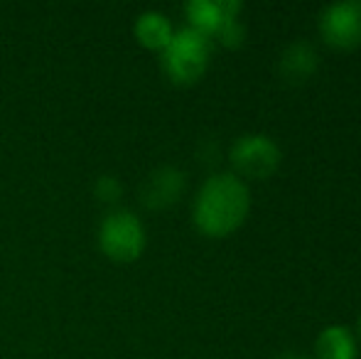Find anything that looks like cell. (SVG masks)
Segmentation results:
<instances>
[{
    "label": "cell",
    "mask_w": 361,
    "mask_h": 359,
    "mask_svg": "<svg viewBox=\"0 0 361 359\" xmlns=\"http://www.w3.org/2000/svg\"><path fill=\"white\" fill-rule=\"evenodd\" d=\"M357 330H359V337H361V315H359V322H357Z\"/></svg>",
    "instance_id": "obj_14"
},
{
    "label": "cell",
    "mask_w": 361,
    "mask_h": 359,
    "mask_svg": "<svg viewBox=\"0 0 361 359\" xmlns=\"http://www.w3.org/2000/svg\"><path fill=\"white\" fill-rule=\"evenodd\" d=\"M99 195L104 197V200H116V197L121 195V185L114 178H101V182H99Z\"/></svg>",
    "instance_id": "obj_12"
},
{
    "label": "cell",
    "mask_w": 361,
    "mask_h": 359,
    "mask_svg": "<svg viewBox=\"0 0 361 359\" xmlns=\"http://www.w3.org/2000/svg\"><path fill=\"white\" fill-rule=\"evenodd\" d=\"M212 59V37L195 28H182L162 49V67L175 84H195Z\"/></svg>",
    "instance_id": "obj_2"
},
{
    "label": "cell",
    "mask_w": 361,
    "mask_h": 359,
    "mask_svg": "<svg viewBox=\"0 0 361 359\" xmlns=\"http://www.w3.org/2000/svg\"><path fill=\"white\" fill-rule=\"evenodd\" d=\"M185 13L190 28L204 32L207 37H214L228 20L238 18L241 3L238 0H190L185 5Z\"/></svg>",
    "instance_id": "obj_6"
},
{
    "label": "cell",
    "mask_w": 361,
    "mask_h": 359,
    "mask_svg": "<svg viewBox=\"0 0 361 359\" xmlns=\"http://www.w3.org/2000/svg\"><path fill=\"white\" fill-rule=\"evenodd\" d=\"M359 345L347 325H327L314 340V359H357Z\"/></svg>",
    "instance_id": "obj_9"
},
{
    "label": "cell",
    "mask_w": 361,
    "mask_h": 359,
    "mask_svg": "<svg viewBox=\"0 0 361 359\" xmlns=\"http://www.w3.org/2000/svg\"><path fill=\"white\" fill-rule=\"evenodd\" d=\"M101 249L114 261H135L145 249V226L133 212L116 209L101 224Z\"/></svg>",
    "instance_id": "obj_4"
},
{
    "label": "cell",
    "mask_w": 361,
    "mask_h": 359,
    "mask_svg": "<svg viewBox=\"0 0 361 359\" xmlns=\"http://www.w3.org/2000/svg\"><path fill=\"white\" fill-rule=\"evenodd\" d=\"M319 37L334 49L361 47V0H339L322 8L317 20Z\"/></svg>",
    "instance_id": "obj_5"
},
{
    "label": "cell",
    "mask_w": 361,
    "mask_h": 359,
    "mask_svg": "<svg viewBox=\"0 0 361 359\" xmlns=\"http://www.w3.org/2000/svg\"><path fill=\"white\" fill-rule=\"evenodd\" d=\"M172 35H175V30H172L170 20L162 13H157V10H147L135 20V37L140 39V44H145L150 49H160L162 52L172 39Z\"/></svg>",
    "instance_id": "obj_10"
},
{
    "label": "cell",
    "mask_w": 361,
    "mask_h": 359,
    "mask_svg": "<svg viewBox=\"0 0 361 359\" xmlns=\"http://www.w3.org/2000/svg\"><path fill=\"white\" fill-rule=\"evenodd\" d=\"M281 148L266 133H243L233 140L228 150V160L233 165V175L241 180H266L281 168Z\"/></svg>",
    "instance_id": "obj_3"
},
{
    "label": "cell",
    "mask_w": 361,
    "mask_h": 359,
    "mask_svg": "<svg viewBox=\"0 0 361 359\" xmlns=\"http://www.w3.org/2000/svg\"><path fill=\"white\" fill-rule=\"evenodd\" d=\"M251 212L248 182L233 173H216L202 182L192 205V217L202 234L228 236L246 221Z\"/></svg>",
    "instance_id": "obj_1"
},
{
    "label": "cell",
    "mask_w": 361,
    "mask_h": 359,
    "mask_svg": "<svg viewBox=\"0 0 361 359\" xmlns=\"http://www.w3.org/2000/svg\"><path fill=\"white\" fill-rule=\"evenodd\" d=\"M319 67V54L307 39H295L283 49L278 59V74L288 84H305L314 77Z\"/></svg>",
    "instance_id": "obj_7"
},
{
    "label": "cell",
    "mask_w": 361,
    "mask_h": 359,
    "mask_svg": "<svg viewBox=\"0 0 361 359\" xmlns=\"http://www.w3.org/2000/svg\"><path fill=\"white\" fill-rule=\"evenodd\" d=\"M214 37L224 44V47H238V44H243V37H246V28H243L241 20L233 18L219 30Z\"/></svg>",
    "instance_id": "obj_11"
},
{
    "label": "cell",
    "mask_w": 361,
    "mask_h": 359,
    "mask_svg": "<svg viewBox=\"0 0 361 359\" xmlns=\"http://www.w3.org/2000/svg\"><path fill=\"white\" fill-rule=\"evenodd\" d=\"M182 192H185V173L172 165H162L147 175L143 185V202L150 209H165L180 200Z\"/></svg>",
    "instance_id": "obj_8"
},
{
    "label": "cell",
    "mask_w": 361,
    "mask_h": 359,
    "mask_svg": "<svg viewBox=\"0 0 361 359\" xmlns=\"http://www.w3.org/2000/svg\"><path fill=\"white\" fill-rule=\"evenodd\" d=\"M276 359H312V357H307V355H302V352H295V350H290V352H281Z\"/></svg>",
    "instance_id": "obj_13"
}]
</instances>
